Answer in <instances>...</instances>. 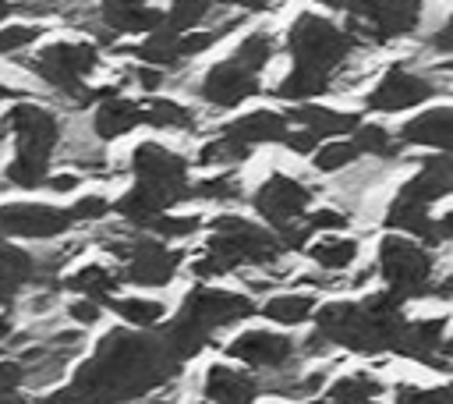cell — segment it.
I'll return each mask as SVG.
<instances>
[{"instance_id": "32", "label": "cell", "mask_w": 453, "mask_h": 404, "mask_svg": "<svg viewBox=\"0 0 453 404\" xmlns=\"http://www.w3.org/2000/svg\"><path fill=\"white\" fill-rule=\"evenodd\" d=\"M326 89H329V74L294 67V71L280 82L276 96H280V99H290V103H304V99H311V96H322Z\"/></svg>"}, {"instance_id": "21", "label": "cell", "mask_w": 453, "mask_h": 404, "mask_svg": "<svg viewBox=\"0 0 453 404\" xmlns=\"http://www.w3.org/2000/svg\"><path fill=\"white\" fill-rule=\"evenodd\" d=\"M226 138L241 142V145H262V142H283L287 135V117L283 113H273V110H255L248 117H237L223 128Z\"/></svg>"}, {"instance_id": "19", "label": "cell", "mask_w": 453, "mask_h": 404, "mask_svg": "<svg viewBox=\"0 0 453 404\" xmlns=\"http://www.w3.org/2000/svg\"><path fill=\"white\" fill-rule=\"evenodd\" d=\"M258 390L262 386H258L255 376L237 372V369H226V365H212L205 372V383H202V393L212 404H255Z\"/></svg>"}, {"instance_id": "37", "label": "cell", "mask_w": 453, "mask_h": 404, "mask_svg": "<svg viewBox=\"0 0 453 404\" xmlns=\"http://www.w3.org/2000/svg\"><path fill=\"white\" fill-rule=\"evenodd\" d=\"M202 227V216H173V213H159V216H152L149 223H145V230H152L159 241H170V237H188V234H195Z\"/></svg>"}, {"instance_id": "23", "label": "cell", "mask_w": 453, "mask_h": 404, "mask_svg": "<svg viewBox=\"0 0 453 404\" xmlns=\"http://www.w3.org/2000/svg\"><path fill=\"white\" fill-rule=\"evenodd\" d=\"M138 124H142V106L134 99H124V96H106L96 110V120H92V128L103 142H113V138L134 131Z\"/></svg>"}, {"instance_id": "48", "label": "cell", "mask_w": 453, "mask_h": 404, "mask_svg": "<svg viewBox=\"0 0 453 404\" xmlns=\"http://www.w3.org/2000/svg\"><path fill=\"white\" fill-rule=\"evenodd\" d=\"M46 184H50L53 191H74V188H78V177H74V174H57V177L46 181Z\"/></svg>"}, {"instance_id": "24", "label": "cell", "mask_w": 453, "mask_h": 404, "mask_svg": "<svg viewBox=\"0 0 453 404\" xmlns=\"http://www.w3.org/2000/svg\"><path fill=\"white\" fill-rule=\"evenodd\" d=\"M287 120H297L304 131H311L315 138H336V135H350L361 120L354 113H336V110H326V106H315V103H297Z\"/></svg>"}, {"instance_id": "40", "label": "cell", "mask_w": 453, "mask_h": 404, "mask_svg": "<svg viewBox=\"0 0 453 404\" xmlns=\"http://www.w3.org/2000/svg\"><path fill=\"white\" fill-rule=\"evenodd\" d=\"M396 404H453V393H449V386H432V390L400 386L396 390Z\"/></svg>"}, {"instance_id": "26", "label": "cell", "mask_w": 453, "mask_h": 404, "mask_svg": "<svg viewBox=\"0 0 453 404\" xmlns=\"http://www.w3.org/2000/svg\"><path fill=\"white\" fill-rule=\"evenodd\" d=\"M64 284H67V291H78L81 298L110 301L113 291H117V284H120V276H117L110 266H103V262H88V266H81L78 273H71Z\"/></svg>"}, {"instance_id": "14", "label": "cell", "mask_w": 453, "mask_h": 404, "mask_svg": "<svg viewBox=\"0 0 453 404\" xmlns=\"http://www.w3.org/2000/svg\"><path fill=\"white\" fill-rule=\"evenodd\" d=\"M223 351L226 358H237L251 369H283L294 361V340L283 333H269V330H248L234 337Z\"/></svg>"}, {"instance_id": "53", "label": "cell", "mask_w": 453, "mask_h": 404, "mask_svg": "<svg viewBox=\"0 0 453 404\" xmlns=\"http://www.w3.org/2000/svg\"><path fill=\"white\" fill-rule=\"evenodd\" d=\"M7 14H11V4H7V0H0V21H4Z\"/></svg>"}, {"instance_id": "13", "label": "cell", "mask_w": 453, "mask_h": 404, "mask_svg": "<svg viewBox=\"0 0 453 404\" xmlns=\"http://www.w3.org/2000/svg\"><path fill=\"white\" fill-rule=\"evenodd\" d=\"M311 202V188H304L301 181L287 177V174H273L258 191H255V209L262 220H269L276 230L294 227L304 209Z\"/></svg>"}, {"instance_id": "8", "label": "cell", "mask_w": 453, "mask_h": 404, "mask_svg": "<svg viewBox=\"0 0 453 404\" xmlns=\"http://www.w3.org/2000/svg\"><path fill=\"white\" fill-rule=\"evenodd\" d=\"M379 273L389 294H396L400 301L421 298L432 291V252L403 234H389L379 245Z\"/></svg>"}, {"instance_id": "51", "label": "cell", "mask_w": 453, "mask_h": 404, "mask_svg": "<svg viewBox=\"0 0 453 404\" xmlns=\"http://www.w3.org/2000/svg\"><path fill=\"white\" fill-rule=\"evenodd\" d=\"M11 333H14V322H11L7 315H0V340H7Z\"/></svg>"}, {"instance_id": "57", "label": "cell", "mask_w": 453, "mask_h": 404, "mask_svg": "<svg viewBox=\"0 0 453 404\" xmlns=\"http://www.w3.org/2000/svg\"><path fill=\"white\" fill-rule=\"evenodd\" d=\"M0 237H4V234H0Z\"/></svg>"}, {"instance_id": "49", "label": "cell", "mask_w": 453, "mask_h": 404, "mask_svg": "<svg viewBox=\"0 0 453 404\" xmlns=\"http://www.w3.org/2000/svg\"><path fill=\"white\" fill-rule=\"evenodd\" d=\"M159 82H163V78H159V71H156V67H149V64H145V67L138 71V85H142V89H156Z\"/></svg>"}, {"instance_id": "11", "label": "cell", "mask_w": 453, "mask_h": 404, "mask_svg": "<svg viewBox=\"0 0 453 404\" xmlns=\"http://www.w3.org/2000/svg\"><path fill=\"white\" fill-rule=\"evenodd\" d=\"M365 35L375 43H386L393 35H407L418 25V4L414 0H347L343 7Z\"/></svg>"}, {"instance_id": "47", "label": "cell", "mask_w": 453, "mask_h": 404, "mask_svg": "<svg viewBox=\"0 0 453 404\" xmlns=\"http://www.w3.org/2000/svg\"><path fill=\"white\" fill-rule=\"evenodd\" d=\"M283 142H287V145H290L294 152H301V156H308L311 149H319V138H315L311 131H304V128H297V131H290V128H287Z\"/></svg>"}, {"instance_id": "31", "label": "cell", "mask_w": 453, "mask_h": 404, "mask_svg": "<svg viewBox=\"0 0 453 404\" xmlns=\"http://www.w3.org/2000/svg\"><path fill=\"white\" fill-rule=\"evenodd\" d=\"M131 53H134L142 64H149V67H166V64H177V60H180L177 35H173V32H166V28L149 32V39H145V43H138Z\"/></svg>"}, {"instance_id": "39", "label": "cell", "mask_w": 453, "mask_h": 404, "mask_svg": "<svg viewBox=\"0 0 453 404\" xmlns=\"http://www.w3.org/2000/svg\"><path fill=\"white\" fill-rule=\"evenodd\" d=\"M244 67H251V71H262L265 67V60L273 57V39L265 35V32H255V35H248L241 46H237V53H234Z\"/></svg>"}, {"instance_id": "38", "label": "cell", "mask_w": 453, "mask_h": 404, "mask_svg": "<svg viewBox=\"0 0 453 404\" xmlns=\"http://www.w3.org/2000/svg\"><path fill=\"white\" fill-rule=\"evenodd\" d=\"M361 152H357V145L354 142H326L322 149H315V167L322 170V174H333V170H340V167H347V163H354Z\"/></svg>"}, {"instance_id": "56", "label": "cell", "mask_w": 453, "mask_h": 404, "mask_svg": "<svg viewBox=\"0 0 453 404\" xmlns=\"http://www.w3.org/2000/svg\"><path fill=\"white\" fill-rule=\"evenodd\" d=\"M368 404H379V400H368Z\"/></svg>"}, {"instance_id": "44", "label": "cell", "mask_w": 453, "mask_h": 404, "mask_svg": "<svg viewBox=\"0 0 453 404\" xmlns=\"http://www.w3.org/2000/svg\"><path fill=\"white\" fill-rule=\"evenodd\" d=\"M67 213H71V220H103V216L110 213V202H106L103 195H85V198H78Z\"/></svg>"}, {"instance_id": "10", "label": "cell", "mask_w": 453, "mask_h": 404, "mask_svg": "<svg viewBox=\"0 0 453 404\" xmlns=\"http://www.w3.org/2000/svg\"><path fill=\"white\" fill-rule=\"evenodd\" d=\"M120 259H124V276L138 287H163L173 280L180 255L166 252L159 237L152 234H134L131 241H113L110 245Z\"/></svg>"}, {"instance_id": "45", "label": "cell", "mask_w": 453, "mask_h": 404, "mask_svg": "<svg viewBox=\"0 0 453 404\" xmlns=\"http://www.w3.org/2000/svg\"><path fill=\"white\" fill-rule=\"evenodd\" d=\"M216 39H219V32H184V35H177V50H180V57H191V53L209 50Z\"/></svg>"}, {"instance_id": "18", "label": "cell", "mask_w": 453, "mask_h": 404, "mask_svg": "<svg viewBox=\"0 0 453 404\" xmlns=\"http://www.w3.org/2000/svg\"><path fill=\"white\" fill-rule=\"evenodd\" d=\"M396 351L414 358V361H425V365H446L442 354H446V319H425V322H407L400 340H396Z\"/></svg>"}, {"instance_id": "35", "label": "cell", "mask_w": 453, "mask_h": 404, "mask_svg": "<svg viewBox=\"0 0 453 404\" xmlns=\"http://www.w3.org/2000/svg\"><path fill=\"white\" fill-rule=\"evenodd\" d=\"M350 135H354L357 152H372V156H396L400 152V142L379 124H357Z\"/></svg>"}, {"instance_id": "34", "label": "cell", "mask_w": 453, "mask_h": 404, "mask_svg": "<svg viewBox=\"0 0 453 404\" xmlns=\"http://www.w3.org/2000/svg\"><path fill=\"white\" fill-rule=\"evenodd\" d=\"M142 124L152 128H191V110H184L180 103L170 99H152L142 106Z\"/></svg>"}, {"instance_id": "5", "label": "cell", "mask_w": 453, "mask_h": 404, "mask_svg": "<svg viewBox=\"0 0 453 404\" xmlns=\"http://www.w3.org/2000/svg\"><path fill=\"white\" fill-rule=\"evenodd\" d=\"M283 252L280 237L265 227H255L251 220H241V216H219L212 223V234H209V255H216L226 269H237L244 262H255V266H269L276 262Z\"/></svg>"}, {"instance_id": "7", "label": "cell", "mask_w": 453, "mask_h": 404, "mask_svg": "<svg viewBox=\"0 0 453 404\" xmlns=\"http://www.w3.org/2000/svg\"><path fill=\"white\" fill-rule=\"evenodd\" d=\"M96 60H99V50H96L92 43H53V46H46V50L32 60V71H35L46 85H53V89H60V92H67V96L88 103V99H106V96H113V89H96V92H92V89L81 85L85 74L96 67Z\"/></svg>"}, {"instance_id": "54", "label": "cell", "mask_w": 453, "mask_h": 404, "mask_svg": "<svg viewBox=\"0 0 453 404\" xmlns=\"http://www.w3.org/2000/svg\"><path fill=\"white\" fill-rule=\"evenodd\" d=\"M7 96H11V89H4V85H0V99H7Z\"/></svg>"}, {"instance_id": "4", "label": "cell", "mask_w": 453, "mask_h": 404, "mask_svg": "<svg viewBox=\"0 0 453 404\" xmlns=\"http://www.w3.org/2000/svg\"><path fill=\"white\" fill-rule=\"evenodd\" d=\"M7 124L14 131V159L7 163V181L18 188H39L50 177V156L60 138V124L50 110L35 103H18L7 113Z\"/></svg>"}, {"instance_id": "22", "label": "cell", "mask_w": 453, "mask_h": 404, "mask_svg": "<svg viewBox=\"0 0 453 404\" xmlns=\"http://www.w3.org/2000/svg\"><path fill=\"white\" fill-rule=\"evenodd\" d=\"M103 21L113 28V32H156L163 25V11L142 4V0H103Z\"/></svg>"}, {"instance_id": "3", "label": "cell", "mask_w": 453, "mask_h": 404, "mask_svg": "<svg viewBox=\"0 0 453 404\" xmlns=\"http://www.w3.org/2000/svg\"><path fill=\"white\" fill-rule=\"evenodd\" d=\"M255 312V305L237 294V291H216V287H198L188 294V301L180 305L177 319L166 326L163 340L170 347V354L184 365L191 354H198L216 330L234 326L237 319H248Z\"/></svg>"}, {"instance_id": "30", "label": "cell", "mask_w": 453, "mask_h": 404, "mask_svg": "<svg viewBox=\"0 0 453 404\" xmlns=\"http://www.w3.org/2000/svg\"><path fill=\"white\" fill-rule=\"evenodd\" d=\"M308 259L322 269H347L357 259V241L354 237H322L308 248Z\"/></svg>"}, {"instance_id": "2", "label": "cell", "mask_w": 453, "mask_h": 404, "mask_svg": "<svg viewBox=\"0 0 453 404\" xmlns=\"http://www.w3.org/2000/svg\"><path fill=\"white\" fill-rule=\"evenodd\" d=\"M400 298L396 294H372L365 301H333L315 312V333L326 344L350 347L357 354H379V351H396V340L403 333V315H400Z\"/></svg>"}, {"instance_id": "1", "label": "cell", "mask_w": 453, "mask_h": 404, "mask_svg": "<svg viewBox=\"0 0 453 404\" xmlns=\"http://www.w3.org/2000/svg\"><path fill=\"white\" fill-rule=\"evenodd\" d=\"M177 369L180 361L163 337L113 330L78 369L74 383L46 397V404H131L163 386Z\"/></svg>"}, {"instance_id": "43", "label": "cell", "mask_w": 453, "mask_h": 404, "mask_svg": "<svg viewBox=\"0 0 453 404\" xmlns=\"http://www.w3.org/2000/svg\"><path fill=\"white\" fill-rule=\"evenodd\" d=\"M350 220H347V213H340V209H315L308 220H304V230L308 234H319V230H343Z\"/></svg>"}, {"instance_id": "55", "label": "cell", "mask_w": 453, "mask_h": 404, "mask_svg": "<svg viewBox=\"0 0 453 404\" xmlns=\"http://www.w3.org/2000/svg\"><path fill=\"white\" fill-rule=\"evenodd\" d=\"M209 4H234V0H209Z\"/></svg>"}, {"instance_id": "6", "label": "cell", "mask_w": 453, "mask_h": 404, "mask_svg": "<svg viewBox=\"0 0 453 404\" xmlns=\"http://www.w3.org/2000/svg\"><path fill=\"white\" fill-rule=\"evenodd\" d=\"M354 46V35L336 28L333 21L319 18V14H301L287 35V50L294 57V67L304 71H319L329 74Z\"/></svg>"}, {"instance_id": "16", "label": "cell", "mask_w": 453, "mask_h": 404, "mask_svg": "<svg viewBox=\"0 0 453 404\" xmlns=\"http://www.w3.org/2000/svg\"><path fill=\"white\" fill-rule=\"evenodd\" d=\"M255 92H258V71L244 67L237 57L216 64L205 74V82H202V99L212 103V106H226V110L237 106V103H244Z\"/></svg>"}, {"instance_id": "9", "label": "cell", "mask_w": 453, "mask_h": 404, "mask_svg": "<svg viewBox=\"0 0 453 404\" xmlns=\"http://www.w3.org/2000/svg\"><path fill=\"white\" fill-rule=\"evenodd\" d=\"M131 167H134L138 188L149 191L163 209H166V206H177V202H184V198H191L184 156L163 149L159 142H142V145L134 149V156H131Z\"/></svg>"}, {"instance_id": "52", "label": "cell", "mask_w": 453, "mask_h": 404, "mask_svg": "<svg viewBox=\"0 0 453 404\" xmlns=\"http://www.w3.org/2000/svg\"><path fill=\"white\" fill-rule=\"evenodd\" d=\"M234 4H241V7H248V11H262L269 0H234Z\"/></svg>"}, {"instance_id": "42", "label": "cell", "mask_w": 453, "mask_h": 404, "mask_svg": "<svg viewBox=\"0 0 453 404\" xmlns=\"http://www.w3.org/2000/svg\"><path fill=\"white\" fill-rule=\"evenodd\" d=\"M191 195H202V198H219V202H226V198H237V195H241V184H237L234 177H209V181L195 184V188H191Z\"/></svg>"}, {"instance_id": "33", "label": "cell", "mask_w": 453, "mask_h": 404, "mask_svg": "<svg viewBox=\"0 0 453 404\" xmlns=\"http://www.w3.org/2000/svg\"><path fill=\"white\" fill-rule=\"evenodd\" d=\"M205 11H209V0H173L170 11L163 14V25L159 28H166L173 35H184V32H191L205 18Z\"/></svg>"}, {"instance_id": "27", "label": "cell", "mask_w": 453, "mask_h": 404, "mask_svg": "<svg viewBox=\"0 0 453 404\" xmlns=\"http://www.w3.org/2000/svg\"><path fill=\"white\" fill-rule=\"evenodd\" d=\"M382 383L368 372H350V376H340L329 390H326V404H368V400H379L382 397Z\"/></svg>"}, {"instance_id": "20", "label": "cell", "mask_w": 453, "mask_h": 404, "mask_svg": "<svg viewBox=\"0 0 453 404\" xmlns=\"http://www.w3.org/2000/svg\"><path fill=\"white\" fill-rule=\"evenodd\" d=\"M400 142H407V145H428V149L446 152L449 142H453V110L449 106H435V110L418 113L414 120H407L400 128Z\"/></svg>"}, {"instance_id": "12", "label": "cell", "mask_w": 453, "mask_h": 404, "mask_svg": "<svg viewBox=\"0 0 453 404\" xmlns=\"http://www.w3.org/2000/svg\"><path fill=\"white\" fill-rule=\"evenodd\" d=\"M71 213L67 209H53L42 202H7L0 206V234L7 237H32V241H46V237H60L71 227Z\"/></svg>"}, {"instance_id": "36", "label": "cell", "mask_w": 453, "mask_h": 404, "mask_svg": "<svg viewBox=\"0 0 453 404\" xmlns=\"http://www.w3.org/2000/svg\"><path fill=\"white\" fill-rule=\"evenodd\" d=\"M248 145H241V142H234V138H226V135H219V138H212V142H205L202 145V152H198V163L202 167H216V163H241V159H248Z\"/></svg>"}, {"instance_id": "46", "label": "cell", "mask_w": 453, "mask_h": 404, "mask_svg": "<svg viewBox=\"0 0 453 404\" xmlns=\"http://www.w3.org/2000/svg\"><path fill=\"white\" fill-rule=\"evenodd\" d=\"M99 312H103V305L92 301V298H78V301L67 305V315H71L78 326H92V322L99 319Z\"/></svg>"}, {"instance_id": "50", "label": "cell", "mask_w": 453, "mask_h": 404, "mask_svg": "<svg viewBox=\"0 0 453 404\" xmlns=\"http://www.w3.org/2000/svg\"><path fill=\"white\" fill-rule=\"evenodd\" d=\"M0 404H32V400H25L18 390H11V393H0Z\"/></svg>"}, {"instance_id": "15", "label": "cell", "mask_w": 453, "mask_h": 404, "mask_svg": "<svg viewBox=\"0 0 453 404\" xmlns=\"http://www.w3.org/2000/svg\"><path fill=\"white\" fill-rule=\"evenodd\" d=\"M435 85L421 74H411L407 67H389L386 78L372 89L368 96V110H379V113H396V110H407V106H418L425 99H432Z\"/></svg>"}, {"instance_id": "29", "label": "cell", "mask_w": 453, "mask_h": 404, "mask_svg": "<svg viewBox=\"0 0 453 404\" xmlns=\"http://www.w3.org/2000/svg\"><path fill=\"white\" fill-rule=\"evenodd\" d=\"M110 308L127 326H138V330H152L166 315V305L163 301H152V298H110Z\"/></svg>"}, {"instance_id": "25", "label": "cell", "mask_w": 453, "mask_h": 404, "mask_svg": "<svg viewBox=\"0 0 453 404\" xmlns=\"http://www.w3.org/2000/svg\"><path fill=\"white\" fill-rule=\"evenodd\" d=\"M32 276H35V255L0 241V305H11Z\"/></svg>"}, {"instance_id": "41", "label": "cell", "mask_w": 453, "mask_h": 404, "mask_svg": "<svg viewBox=\"0 0 453 404\" xmlns=\"http://www.w3.org/2000/svg\"><path fill=\"white\" fill-rule=\"evenodd\" d=\"M39 39V28L35 25H7L0 28V53H14V50H25Z\"/></svg>"}, {"instance_id": "17", "label": "cell", "mask_w": 453, "mask_h": 404, "mask_svg": "<svg viewBox=\"0 0 453 404\" xmlns=\"http://www.w3.org/2000/svg\"><path fill=\"white\" fill-rule=\"evenodd\" d=\"M449 188H453V163H449V152H439V156H432V159H425L421 163V170L400 188V198H407V202H418V206H432V202H439V198H446L449 195Z\"/></svg>"}, {"instance_id": "28", "label": "cell", "mask_w": 453, "mask_h": 404, "mask_svg": "<svg viewBox=\"0 0 453 404\" xmlns=\"http://www.w3.org/2000/svg\"><path fill=\"white\" fill-rule=\"evenodd\" d=\"M311 312H315V298L311 294H280V298L262 305V315L280 322V326H301V322L311 319Z\"/></svg>"}]
</instances>
